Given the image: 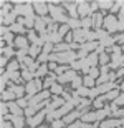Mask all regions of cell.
<instances>
[{"label":"cell","mask_w":124,"mask_h":128,"mask_svg":"<svg viewBox=\"0 0 124 128\" xmlns=\"http://www.w3.org/2000/svg\"><path fill=\"white\" fill-rule=\"evenodd\" d=\"M28 40H30L32 43H33V45H35L37 42H38V37L35 35V32H33V30H30V32H28Z\"/></svg>","instance_id":"cell-43"},{"label":"cell","mask_w":124,"mask_h":128,"mask_svg":"<svg viewBox=\"0 0 124 128\" xmlns=\"http://www.w3.org/2000/svg\"><path fill=\"white\" fill-rule=\"evenodd\" d=\"M12 128H15V126H12Z\"/></svg>","instance_id":"cell-63"},{"label":"cell","mask_w":124,"mask_h":128,"mask_svg":"<svg viewBox=\"0 0 124 128\" xmlns=\"http://www.w3.org/2000/svg\"><path fill=\"white\" fill-rule=\"evenodd\" d=\"M70 25L68 24H65V25H61V27H60V30H58V33H60V35H61V37H66L68 33H70Z\"/></svg>","instance_id":"cell-34"},{"label":"cell","mask_w":124,"mask_h":128,"mask_svg":"<svg viewBox=\"0 0 124 128\" xmlns=\"http://www.w3.org/2000/svg\"><path fill=\"white\" fill-rule=\"evenodd\" d=\"M88 128H96V125H88Z\"/></svg>","instance_id":"cell-60"},{"label":"cell","mask_w":124,"mask_h":128,"mask_svg":"<svg viewBox=\"0 0 124 128\" xmlns=\"http://www.w3.org/2000/svg\"><path fill=\"white\" fill-rule=\"evenodd\" d=\"M76 76H78L76 72H75V70H70V72H66L65 75L58 76V83H60V85H63V83H66V82H73Z\"/></svg>","instance_id":"cell-10"},{"label":"cell","mask_w":124,"mask_h":128,"mask_svg":"<svg viewBox=\"0 0 124 128\" xmlns=\"http://www.w3.org/2000/svg\"><path fill=\"white\" fill-rule=\"evenodd\" d=\"M91 25H93V18H91V17H84V18L81 20V27H83V28L88 30Z\"/></svg>","instance_id":"cell-35"},{"label":"cell","mask_w":124,"mask_h":128,"mask_svg":"<svg viewBox=\"0 0 124 128\" xmlns=\"http://www.w3.org/2000/svg\"><path fill=\"white\" fill-rule=\"evenodd\" d=\"M46 115H48V110L45 108V110H41V112H38L35 116L28 118V120H27V123H28L30 126H40V125H41V122H43V118H45Z\"/></svg>","instance_id":"cell-6"},{"label":"cell","mask_w":124,"mask_h":128,"mask_svg":"<svg viewBox=\"0 0 124 128\" xmlns=\"http://www.w3.org/2000/svg\"><path fill=\"white\" fill-rule=\"evenodd\" d=\"M25 115H27L28 118H32V116H35V115H37V110H35L33 106H28V108H25Z\"/></svg>","instance_id":"cell-42"},{"label":"cell","mask_w":124,"mask_h":128,"mask_svg":"<svg viewBox=\"0 0 124 128\" xmlns=\"http://www.w3.org/2000/svg\"><path fill=\"white\" fill-rule=\"evenodd\" d=\"M8 90H12L17 95V98H22L23 96V92H27L25 90V86H20V85H17V83H13V82H8Z\"/></svg>","instance_id":"cell-12"},{"label":"cell","mask_w":124,"mask_h":128,"mask_svg":"<svg viewBox=\"0 0 124 128\" xmlns=\"http://www.w3.org/2000/svg\"><path fill=\"white\" fill-rule=\"evenodd\" d=\"M86 33H88V30H86V28L73 30V42H76V43L84 42V40H86Z\"/></svg>","instance_id":"cell-9"},{"label":"cell","mask_w":124,"mask_h":128,"mask_svg":"<svg viewBox=\"0 0 124 128\" xmlns=\"http://www.w3.org/2000/svg\"><path fill=\"white\" fill-rule=\"evenodd\" d=\"M70 66H71V70L76 72V70H80V68H83V66H84V60H76V62H73Z\"/></svg>","instance_id":"cell-37"},{"label":"cell","mask_w":124,"mask_h":128,"mask_svg":"<svg viewBox=\"0 0 124 128\" xmlns=\"http://www.w3.org/2000/svg\"><path fill=\"white\" fill-rule=\"evenodd\" d=\"M106 80H108V75H106V73H103V75H101V78L98 82H99V83H103V82H106Z\"/></svg>","instance_id":"cell-55"},{"label":"cell","mask_w":124,"mask_h":128,"mask_svg":"<svg viewBox=\"0 0 124 128\" xmlns=\"http://www.w3.org/2000/svg\"><path fill=\"white\" fill-rule=\"evenodd\" d=\"M78 15H83V18L89 15V4L88 2H80L78 4Z\"/></svg>","instance_id":"cell-15"},{"label":"cell","mask_w":124,"mask_h":128,"mask_svg":"<svg viewBox=\"0 0 124 128\" xmlns=\"http://www.w3.org/2000/svg\"><path fill=\"white\" fill-rule=\"evenodd\" d=\"M66 103V102H65V100L63 98H60V96L58 95H55L53 96V102L50 105H48L46 106V110H48V113H53V112H55V110H58V108H61L63 105Z\"/></svg>","instance_id":"cell-7"},{"label":"cell","mask_w":124,"mask_h":128,"mask_svg":"<svg viewBox=\"0 0 124 128\" xmlns=\"http://www.w3.org/2000/svg\"><path fill=\"white\" fill-rule=\"evenodd\" d=\"M33 58H32V57H27V58H25V60H23V63H22V65H23V66H27V68H30V66H32V65H33Z\"/></svg>","instance_id":"cell-45"},{"label":"cell","mask_w":124,"mask_h":128,"mask_svg":"<svg viewBox=\"0 0 124 128\" xmlns=\"http://www.w3.org/2000/svg\"><path fill=\"white\" fill-rule=\"evenodd\" d=\"M66 126V123L63 122V120H55V122H51V128H65Z\"/></svg>","instance_id":"cell-40"},{"label":"cell","mask_w":124,"mask_h":128,"mask_svg":"<svg viewBox=\"0 0 124 128\" xmlns=\"http://www.w3.org/2000/svg\"><path fill=\"white\" fill-rule=\"evenodd\" d=\"M35 28L38 30L41 35L48 33L46 30H45V20H43V17H37V18H35Z\"/></svg>","instance_id":"cell-17"},{"label":"cell","mask_w":124,"mask_h":128,"mask_svg":"<svg viewBox=\"0 0 124 128\" xmlns=\"http://www.w3.org/2000/svg\"><path fill=\"white\" fill-rule=\"evenodd\" d=\"M98 5H99L101 8H108V7L111 5V2H98Z\"/></svg>","instance_id":"cell-53"},{"label":"cell","mask_w":124,"mask_h":128,"mask_svg":"<svg viewBox=\"0 0 124 128\" xmlns=\"http://www.w3.org/2000/svg\"><path fill=\"white\" fill-rule=\"evenodd\" d=\"M41 52H43V47H38V45H32V47L28 48V55L32 58H35L37 55H40Z\"/></svg>","instance_id":"cell-24"},{"label":"cell","mask_w":124,"mask_h":128,"mask_svg":"<svg viewBox=\"0 0 124 128\" xmlns=\"http://www.w3.org/2000/svg\"><path fill=\"white\" fill-rule=\"evenodd\" d=\"M104 24L109 27V30H114V18H113V17H108V18L104 20Z\"/></svg>","instance_id":"cell-44"},{"label":"cell","mask_w":124,"mask_h":128,"mask_svg":"<svg viewBox=\"0 0 124 128\" xmlns=\"http://www.w3.org/2000/svg\"><path fill=\"white\" fill-rule=\"evenodd\" d=\"M46 60H48V53H41V55L38 57V60H37V62L43 65V62H46Z\"/></svg>","instance_id":"cell-46"},{"label":"cell","mask_w":124,"mask_h":128,"mask_svg":"<svg viewBox=\"0 0 124 128\" xmlns=\"http://www.w3.org/2000/svg\"><path fill=\"white\" fill-rule=\"evenodd\" d=\"M101 24H103V15H101V14H96L94 17H93V25L99 27Z\"/></svg>","instance_id":"cell-39"},{"label":"cell","mask_w":124,"mask_h":128,"mask_svg":"<svg viewBox=\"0 0 124 128\" xmlns=\"http://www.w3.org/2000/svg\"><path fill=\"white\" fill-rule=\"evenodd\" d=\"M61 35H60V33H48V37H46V40H48V42H50V43H56V45H58V43H61Z\"/></svg>","instance_id":"cell-22"},{"label":"cell","mask_w":124,"mask_h":128,"mask_svg":"<svg viewBox=\"0 0 124 128\" xmlns=\"http://www.w3.org/2000/svg\"><path fill=\"white\" fill-rule=\"evenodd\" d=\"M108 60H109V58H108V55H106V53H101V55H99V63H101V65H104Z\"/></svg>","instance_id":"cell-48"},{"label":"cell","mask_w":124,"mask_h":128,"mask_svg":"<svg viewBox=\"0 0 124 128\" xmlns=\"http://www.w3.org/2000/svg\"><path fill=\"white\" fill-rule=\"evenodd\" d=\"M7 75H8V78L13 83H17V82H23L22 80V73L20 72H7Z\"/></svg>","instance_id":"cell-25"},{"label":"cell","mask_w":124,"mask_h":128,"mask_svg":"<svg viewBox=\"0 0 124 128\" xmlns=\"http://www.w3.org/2000/svg\"><path fill=\"white\" fill-rule=\"evenodd\" d=\"M68 25H70V28H73V30L83 28V27H81V20H78V18H71V17H70V20H68Z\"/></svg>","instance_id":"cell-26"},{"label":"cell","mask_w":124,"mask_h":128,"mask_svg":"<svg viewBox=\"0 0 124 128\" xmlns=\"http://www.w3.org/2000/svg\"><path fill=\"white\" fill-rule=\"evenodd\" d=\"M71 40H73V32H70V33H68V35H66V42H70V43H73V42H71Z\"/></svg>","instance_id":"cell-56"},{"label":"cell","mask_w":124,"mask_h":128,"mask_svg":"<svg viewBox=\"0 0 124 128\" xmlns=\"http://www.w3.org/2000/svg\"><path fill=\"white\" fill-rule=\"evenodd\" d=\"M18 66H22L20 62H10L7 65V72H18Z\"/></svg>","instance_id":"cell-31"},{"label":"cell","mask_w":124,"mask_h":128,"mask_svg":"<svg viewBox=\"0 0 124 128\" xmlns=\"http://www.w3.org/2000/svg\"><path fill=\"white\" fill-rule=\"evenodd\" d=\"M50 92L55 93V95H63V93H65V92H63V86L60 85V83H55V85L50 88Z\"/></svg>","instance_id":"cell-29"},{"label":"cell","mask_w":124,"mask_h":128,"mask_svg":"<svg viewBox=\"0 0 124 128\" xmlns=\"http://www.w3.org/2000/svg\"><path fill=\"white\" fill-rule=\"evenodd\" d=\"M103 102H104V96H99V98L94 102V106H98V108H99V106H103Z\"/></svg>","instance_id":"cell-51"},{"label":"cell","mask_w":124,"mask_h":128,"mask_svg":"<svg viewBox=\"0 0 124 128\" xmlns=\"http://www.w3.org/2000/svg\"><path fill=\"white\" fill-rule=\"evenodd\" d=\"M2 52H3V57H13V55H17V53H15V50L12 47H3L2 48Z\"/></svg>","instance_id":"cell-32"},{"label":"cell","mask_w":124,"mask_h":128,"mask_svg":"<svg viewBox=\"0 0 124 128\" xmlns=\"http://www.w3.org/2000/svg\"><path fill=\"white\" fill-rule=\"evenodd\" d=\"M71 86L75 88V90L81 88V86H83V78H81V76H76V78H75V80L71 82Z\"/></svg>","instance_id":"cell-33"},{"label":"cell","mask_w":124,"mask_h":128,"mask_svg":"<svg viewBox=\"0 0 124 128\" xmlns=\"http://www.w3.org/2000/svg\"><path fill=\"white\" fill-rule=\"evenodd\" d=\"M88 75H89L91 78H96V76L99 75V73H98V70H96L94 66H93V68H91V70H89V73H88Z\"/></svg>","instance_id":"cell-49"},{"label":"cell","mask_w":124,"mask_h":128,"mask_svg":"<svg viewBox=\"0 0 124 128\" xmlns=\"http://www.w3.org/2000/svg\"><path fill=\"white\" fill-rule=\"evenodd\" d=\"M96 62H98V53H91V55H88V58L84 60V65H88L89 68H93V66L96 65Z\"/></svg>","instance_id":"cell-23"},{"label":"cell","mask_w":124,"mask_h":128,"mask_svg":"<svg viewBox=\"0 0 124 128\" xmlns=\"http://www.w3.org/2000/svg\"><path fill=\"white\" fill-rule=\"evenodd\" d=\"M48 68H50V70H56L58 66H56V63H55V62H51L50 65H48Z\"/></svg>","instance_id":"cell-57"},{"label":"cell","mask_w":124,"mask_h":128,"mask_svg":"<svg viewBox=\"0 0 124 128\" xmlns=\"http://www.w3.org/2000/svg\"><path fill=\"white\" fill-rule=\"evenodd\" d=\"M83 86H86V88H89V86H94V78H91L89 75H86L84 78H83Z\"/></svg>","instance_id":"cell-30"},{"label":"cell","mask_w":124,"mask_h":128,"mask_svg":"<svg viewBox=\"0 0 124 128\" xmlns=\"http://www.w3.org/2000/svg\"><path fill=\"white\" fill-rule=\"evenodd\" d=\"M118 102H124V96H123V98H121V100H118Z\"/></svg>","instance_id":"cell-62"},{"label":"cell","mask_w":124,"mask_h":128,"mask_svg":"<svg viewBox=\"0 0 124 128\" xmlns=\"http://www.w3.org/2000/svg\"><path fill=\"white\" fill-rule=\"evenodd\" d=\"M7 118L13 123L15 128H25V120L22 118V116H17V115H8V116H5L3 120H7Z\"/></svg>","instance_id":"cell-11"},{"label":"cell","mask_w":124,"mask_h":128,"mask_svg":"<svg viewBox=\"0 0 124 128\" xmlns=\"http://www.w3.org/2000/svg\"><path fill=\"white\" fill-rule=\"evenodd\" d=\"M22 68H23V72H22V80H27V83L33 80V76H35L33 72H30L28 68H27V66H23V65H22Z\"/></svg>","instance_id":"cell-18"},{"label":"cell","mask_w":124,"mask_h":128,"mask_svg":"<svg viewBox=\"0 0 124 128\" xmlns=\"http://www.w3.org/2000/svg\"><path fill=\"white\" fill-rule=\"evenodd\" d=\"M70 50H71V47H70V43H66V42H61V43H58V45H55V52L56 53L70 52Z\"/></svg>","instance_id":"cell-19"},{"label":"cell","mask_w":124,"mask_h":128,"mask_svg":"<svg viewBox=\"0 0 124 128\" xmlns=\"http://www.w3.org/2000/svg\"><path fill=\"white\" fill-rule=\"evenodd\" d=\"M15 47H18V50H27L28 47V38L23 37V35H20V37L15 38Z\"/></svg>","instance_id":"cell-13"},{"label":"cell","mask_w":124,"mask_h":128,"mask_svg":"<svg viewBox=\"0 0 124 128\" xmlns=\"http://www.w3.org/2000/svg\"><path fill=\"white\" fill-rule=\"evenodd\" d=\"M71 70V68H68L66 65H63V66H58L56 70H55V73H56L58 76H61V75H65V73H66V72H70Z\"/></svg>","instance_id":"cell-38"},{"label":"cell","mask_w":124,"mask_h":128,"mask_svg":"<svg viewBox=\"0 0 124 128\" xmlns=\"http://www.w3.org/2000/svg\"><path fill=\"white\" fill-rule=\"evenodd\" d=\"M7 105H8V110H10V113L17 115V116H22V115L25 113V112H23V108L17 105V102H8Z\"/></svg>","instance_id":"cell-14"},{"label":"cell","mask_w":124,"mask_h":128,"mask_svg":"<svg viewBox=\"0 0 124 128\" xmlns=\"http://www.w3.org/2000/svg\"><path fill=\"white\" fill-rule=\"evenodd\" d=\"M96 8H98V4H96V2H94V4H91V5H89V15L93 14Z\"/></svg>","instance_id":"cell-54"},{"label":"cell","mask_w":124,"mask_h":128,"mask_svg":"<svg viewBox=\"0 0 124 128\" xmlns=\"http://www.w3.org/2000/svg\"><path fill=\"white\" fill-rule=\"evenodd\" d=\"M83 126V122H75V123H71L68 128H81Z\"/></svg>","instance_id":"cell-52"},{"label":"cell","mask_w":124,"mask_h":128,"mask_svg":"<svg viewBox=\"0 0 124 128\" xmlns=\"http://www.w3.org/2000/svg\"><path fill=\"white\" fill-rule=\"evenodd\" d=\"M46 73H48V65H45V63H43V65H40L38 70H37L35 76H37V78H41V76H45Z\"/></svg>","instance_id":"cell-27"},{"label":"cell","mask_w":124,"mask_h":128,"mask_svg":"<svg viewBox=\"0 0 124 128\" xmlns=\"http://www.w3.org/2000/svg\"><path fill=\"white\" fill-rule=\"evenodd\" d=\"M7 62H8V58H7V57H2V62H0V63H2V66H3V68H5V65H7Z\"/></svg>","instance_id":"cell-58"},{"label":"cell","mask_w":124,"mask_h":128,"mask_svg":"<svg viewBox=\"0 0 124 128\" xmlns=\"http://www.w3.org/2000/svg\"><path fill=\"white\" fill-rule=\"evenodd\" d=\"M33 8L37 10L38 17H45V15L50 12V8H48V4H45V2H33Z\"/></svg>","instance_id":"cell-8"},{"label":"cell","mask_w":124,"mask_h":128,"mask_svg":"<svg viewBox=\"0 0 124 128\" xmlns=\"http://www.w3.org/2000/svg\"><path fill=\"white\" fill-rule=\"evenodd\" d=\"M10 32H12V33H28L27 30H25L23 25L18 24V22H17V24H13V25H10Z\"/></svg>","instance_id":"cell-21"},{"label":"cell","mask_w":124,"mask_h":128,"mask_svg":"<svg viewBox=\"0 0 124 128\" xmlns=\"http://www.w3.org/2000/svg\"><path fill=\"white\" fill-rule=\"evenodd\" d=\"M48 60L50 62H60V63H70L71 65L75 60H78V53H75L73 50L70 52H63V53H55V55H48Z\"/></svg>","instance_id":"cell-1"},{"label":"cell","mask_w":124,"mask_h":128,"mask_svg":"<svg viewBox=\"0 0 124 128\" xmlns=\"http://www.w3.org/2000/svg\"><path fill=\"white\" fill-rule=\"evenodd\" d=\"M41 88H43V83H41V80H40V78H35V80L28 82V83H27V86H25V90H27V93H28L30 96H35L37 93H40V92H41Z\"/></svg>","instance_id":"cell-3"},{"label":"cell","mask_w":124,"mask_h":128,"mask_svg":"<svg viewBox=\"0 0 124 128\" xmlns=\"http://www.w3.org/2000/svg\"><path fill=\"white\" fill-rule=\"evenodd\" d=\"M96 47H98V43H96V42H84L81 45V48H83V50H86L88 53H89V50H94Z\"/></svg>","instance_id":"cell-28"},{"label":"cell","mask_w":124,"mask_h":128,"mask_svg":"<svg viewBox=\"0 0 124 128\" xmlns=\"http://www.w3.org/2000/svg\"><path fill=\"white\" fill-rule=\"evenodd\" d=\"M17 98V95H15L12 90H5L2 92V102H5V103H8L10 100H15Z\"/></svg>","instance_id":"cell-20"},{"label":"cell","mask_w":124,"mask_h":128,"mask_svg":"<svg viewBox=\"0 0 124 128\" xmlns=\"http://www.w3.org/2000/svg\"><path fill=\"white\" fill-rule=\"evenodd\" d=\"M35 18H37V17H18V20H17V22H18V24H22L23 25V27H35Z\"/></svg>","instance_id":"cell-16"},{"label":"cell","mask_w":124,"mask_h":128,"mask_svg":"<svg viewBox=\"0 0 124 128\" xmlns=\"http://www.w3.org/2000/svg\"><path fill=\"white\" fill-rule=\"evenodd\" d=\"M116 95H118V92H111V93H109V95H108V96H109V98H114Z\"/></svg>","instance_id":"cell-59"},{"label":"cell","mask_w":124,"mask_h":128,"mask_svg":"<svg viewBox=\"0 0 124 128\" xmlns=\"http://www.w3.org/2000/svg\"><path fill=\"white\" fill-rule=\"evenodd\" d=\"M51 50H55V45L50 43V42H46V43H45V47H43V53H48V55H50Z\"/></svg>","instance_id":"cell-41"},{"label":"cell","mask_w":124,"mask_h":128,"mask_svg":"<svg viewBox=\"0 0 124 128\" xmlns=\"http://www.w3.org/2000/svg\"><path fill=\"white\" fill-rule=\"evenodd\" d=\"M13 123L12 122H7V120H2V128H12Z\"/></svg>","instance_id":"cell-50"},{"label":"cell","mask_w":124,"mask_h":128,"mask_svg":"<svg viewBox=\"0 0 124 128\" xmlns=\"http://www.w3.org/2000/svg\"><path fill=\"white\" fill-rule=\"evenodd\" d=\"M106 115H108V110H99V112H96V113H84L81 116L83 122L84 123H89V122H96V120H101V118H104Z\"/></svg>","instance_id":"cell-5"},{"label":"cell","mask_w":124,"mask_h":128,"mask_svg":"<svg viewBox=\"0 0 124 128\" xmlns=\"http://www.w3.org/2000/svg\"><path fill=\"white\" fill-rule=\"evenodd\" d=\"M38 128H48V126H46V125H40Z\"/></svg>","instance_id":"cell-61"},{"label":"cell","mask_w":124,"mask_h":128,"mask_svg":"<svg viewBox=\"0 0 124 128\" xmlns=\"http://www.w3.org/2000/svg\"><path fill=\"white\" fill-rule=\"evenodd\" d=\"M13 10L20 17H35L33 15V4H23V5H20V7H15Z\"/></svg>","instance_id":"cell-4"},{"label":"cell","mask_w":124,"mask_h":128,"mask_svg":"<svg viewBox=\"0 0 124 128\" xmlns=\"http://www.w3.org/2000/svg\"><path fill=\"white\" fill-rule=\"evenodd\" d=\"M89 90H91V88H86V86H81V88H78V90H75V92H76L78 95H80V96L83 98V96H89Z\"/></svg>","instance_id":"cell-36"},{"label":"cell","mask_w":124,"mask_h":128,"mask_svg":"<svg viewBox=\"0 0 124 128\" xmlns=\"http://www.w3.org/2000/svg\"><path fill=\"white\" fill-rule=\"evenodd\" d=\"M48 8H50V15H51V18L55 20V22H61V25L68 24L70 17H68V15H65L63 7H53L51 4H48Z\"/></svg>","instance_id":"cell-2"},{"label":"cell","mask_w":124,"mask_h":128,"mask_svg":"<svg viewBox=\"0 0 124 128\" xmlns=\"http://www.w3.org/2000/svg\"><path fill=\"white\" fill-rule=\"evenodd\" d=\"M116 122H103L101 123V128H111V126H114Z\"/></svg>","instance_id":"cell-47"}]
</instances>
